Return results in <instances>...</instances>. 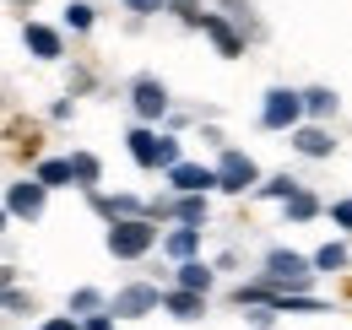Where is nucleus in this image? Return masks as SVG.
<instances>
[{
	"label": "nucleus",
	"instance_id": "obj_1",
	"mask_svg": "<svg viewBox=\"0 0 352 330\" xmlns=\"http://www.w3.org/2000/svg\"><path fill=\"white\" fill-rule=\"evenodd\" d=\"M157 239V228H146L141 217H120L114 228H109V254H120V260H135V254H146Z\"/></svg>",
	"mask_w": 352,
	"mask_h": 330
},
{
	"label": "nucleus",
	"instance_id": "obj_2",
	"mask_svg": "<svg viewBox=\"0 0 352 330\" xmlns=\"http://www.w3.org/2000/svg\"><path fill=\"white\" fill-rule=\"evenodd\" d=\"M298 114H304V98H298V92H287V87L265 92V109H261L265 130H287V124H298Z\"/></svg>",
	"mask_w": 352,
	"mask_h": 330
},
{
	"label": "nucleus",
	"instance_id": "obj_3",
	"mask_svg": "<svg viewBox=\"0 0 352 330\" xmlns=\"http://www.w3.org/2000/svg\"><path fill=\"white\" fill-rule=\"evenodd\" d=\"M217 173V184L222 190H233V195H244L255 179H261V168H255V157H244V152H222V163L212 168Z\"/></svg>",
	"mask_w": 352,
	"mask_h": 330
},
{
	"label": "nucleus",
	"instance_id": "obj_4",
	"mask_svg": "<svg viewBox=\"0 0 352 330\" xmlns=\"http://www.w3.org/2000/svg\"><path fill=\"white\" fill-rule=\"evenodd\" d=\"M265 276H271L276 287H282V282H287V287H304L314 271H309V260H304V254H293V249H276V254L265 260Z\"/></svg>",
	"mask_w": 352,
	"mask_h": 330
},
{
	"label": "nucleus",
	"instance_id": "obj_5",
	"mask_svg": "<svg viewBox=\"0 0 352 330\" xmlns=\"http://www.w3.org/2000/svg\"><path fill=\"white\" fill-rule=\"evenodd\" d=\"M168 179H174L179 195H206V190L217 184V173L201 168V163H174V168H168Z\"/></svg>",
	"mask_w": 352,
	"mask_h": 330
},
{
	"label": "nucleus",
	"instance_id": "obj_6",
	"mask_svg": "<svg viewBox=\"0 0 352 330\" xmlns=\"http://www.w3.org/2000/svg\"><path fill=\"white\" fill-rule=\"evenodd\" d=\"M6 206L16 211V217H28V222H33V217L44 211V184H38V179H22V184H11Z\"/></svg>",
	"mask_w": 352,
	"mask_h": 330
},
{
	"label": "nucleus",
	"instance_id": "obj_7",
	"mask_svg": "<svg viewBox=\"0 0 352 330\" xmlns=\"http://www.w3.org/2000/svg\"><path fill=\"white\" fill-rule=\"evenodd\" d=\"M22 43H28L38 60H60V33L44 28V22H28V28H22Z\"/></svg>",
	"mask_w": 352,
	"mask_h": 330
},
{
	"label": "nucleus",
	"instance_id": "obj_8",
	"mask_svg": "<svg viewBox=\"0 0 352 330\" xmlns=\"http://www.w3.org/2000/svg\"><path fill=\"white\" fill-rule=\"evenodd\" d=\"M163 109H168V92H163V87L157 82H135V114H141V120H157Z\"/></svg>",
	"mask_w": 352,
	"mask_h": 330
},
{
	"label": "nucleus",
	"instance_id": "obj_9",
	"mask_svg": "<svg viewBox=\"0 0 352 330\" xmlns=\"http://www.w3.org/2000/svg\"><path fill=\"white\" fill-rule=\"evenodd\" d=\"M146 309H157V287H125L114 298V314H146Z\"/></svg>",
	"mask_w": 352,
	"mask_h": 330
},
{
	"label": "nucleus",
	"instance_id": "obj_10",
	"mask_svg": "<svg viewBox=\"0 0 352 330\" xmlns=\"http://www.w3.org/2000/svg\"><path fill=\"white\" fill-rule=\"evenodd\" d=\"M195 22H201V28H206V33L217 38V49H222V54H239V49H244V43H239V33H233V28L222 22V16H195Z\"/></svg>",
	"mask_w": 352,
	"mask_h": 330
},
{
	"label": "nucleus",
	"instance_id": "obj_11",
	"mask_svg": "<svg viewBox=\"0 0 352 330\" xmlns=\"http://www.w3.org/2000/svg\"><path fill=\"white\" fill-rule=\"evenodd\" d=\"M131 157L141 168H157V135L152 130H131Z\"/></svg>",
	"mask_w": 352,
	"mask_h": 330
},
{
	"label": "nucleus",
	"instance_id": "obj_12",
	"mask_svg": "<svg viewBox=\"0 0 352 330\" xmlns=\"http://www.w3.org/2000/svg\"><path fill=\"white\" fill-rule=\"evenodd\" d=\"M179 287L184 292H206L212 287V271H206L201 260H184V265H179Z\"/></svg>",
	"mask_w": 352,
	"mask_h": 330
},
{
	"label": "nucleus",
	"instance_id": "obj_13",
	"mask_svg": "<svg viewBox=\"0 0 352 330\" xmlns=\"http://www.w3.org/2000/svg\"><path fill=\"white\" fill-rule=\"evenodd\" d=\"M298 152H304V157H325V152H331V135H325L320 124H309V130H298Z\"/></svg>",
	"mask_w": 352,
	"mask_h": 330
},
{
	"label": "nucleus",
	"instance_id": "obj_14",
	"mask_svg": "<svg viewBox=\"0 0 352 330\" xmlns=\"http://www.w3.org/2000/svg\"><path fill=\"white\" fill-rule=\"evenodd\" d=\"M163 303H168V309H174L179 320H195V314H201V292H168V298H163Z\"/></svg>",
	"mask_w": 352,
	"mask_h": 330
},
{
	"label": "nucleus",
	"instance_id": "obj_15",
	"mask_svg": "<svg viewBox=\"0 0 352 330\" xmlns=\"http://www.w3.org/2000/svg\"><path fill=\"white\" fill-rule=\"evenodd\" d=\"M65 163H71V179H76V184H98V157H92V152H76V157H65Z\"/></svg>",
	"mask_w": 352,
	"mask_h": 330
},
{
	"label": "nucleus",
	"instance_id": "obj_16",
	"mask_svg": "<svg viewBox=\"0 0 352 330\" xmlns=\"http://www.w3.org/2000/svg\"><path fill=\"white\" fill-rule=\"evenodd\" d=\"M65 179H71V163H65V157H49V163H38V184H44V190L65 184Z\"/></svg>",
	"mask_w": 352,
	"mask_h": 330
},
{
	"label": "nucleus",
	"instance_id": "obj_17",
	"mask_svg": "<svg viewBox=\"0 0 352 330\" xmlns=\"http://www.w3.org/2000/svg\"><path fill=\"white\" fill-rule=\"evenodd\" d=\"M298 98H304L309 114H331V109H336V92H331V87H309V92H298Z\"/></svg>",
	"mask_w": 352,
	"mask_h": 330
},
{
	"label": "nucleus",
	"instance_id": "obj_18",
	"mask_svg": "<svg viewBox=\"0 0 352 330\" xmlns=\"http://www.w3.org/2000/svg\"><path fill=\"white\" fill-rule=\"evenodd\" d=\"M168 254H174V260H190V254H195V228H174V233H168Z\"/></svg>",
	"mask_w": 352,
	"mask_h": 330
},
{
	"label": "nucleus",
	"instance_id": "obj_19",
	"mask_svg": "<svg viewBox=\"0 0 352 330\" xmlns=\"http://www.w3.org/2000/svg\"><path fill=\"white\" fill-rule=\"evenodd\" d=\"M314 265H320V271H342V265H347V244H325L314 254Z\"/></svg>",
	"mask_w": 352,
	"mask_h": 330
},
{
	"label": "nucleus",
	"instance_id": "obj_20",
	"mask_svg": "<svg viewBox=\"0 0 352 330\" xmlns=\"http://www.w3.org/2000/svg\"><path fill=\"white\" fill-rule=\"evenodd\" d=\"M179 222H184V228L206 222V201H201V195H184V201H179Z\"/></svg>",
	"mask_w": 352,
	"mask_h": 330
},
{
	"label": "nucleus",
	"instance_id": "obj_21",
	"mask_svg": "<svg viewBox=\"0 0 352 330\" xmlns=\"http://www.w3.org/2000/svg\"><path fill=\"white\" fill-rule=\"evenodd\" d=\"M92 206L103 211V217H131L135 201H125V195H114V201H109V195H92Z\"/></svg>",
	"mask_w": 352,
	"mask_h": 330
},
{
	"label": "nucleus",
	"instance_id": "obj_22",
	"mask_svg": "<svg viewBox=\"0 0 352 330\" xmlns=\"http://www.w3.org/2000/svg\"><path fill=\"white\" fill-rule=\"evenodd\" d=\"M287 217H293V222L314 217V195H309V190H293V195H287Z\"/></svg>",
	"mask_w": 352,
	"mask_h": 330
},
{
	"label": "nucleus",
	"instance_id": "obj_23",
	"mask_svg": "<svg viewBox=\"0 0 352 330\" xmlns=\"http://www.w3.org/2000/svg\"><path fill=\"white\" fill-rule=\"evenodd\" d=\"M65 22H71L76 33H87V28H92V6H82V0H76V6H65Z\"/></svg>",
	"mask_w": 352,
	"mask_h": 330
},
{
	"label": "nucleus",
	"instance_id": "obj_24",
	"mask_svg": "<svg viewBox=\"0 0 352 330\" xmlns=\"http://www.w3.org/2000/svg\"><path fill=\"white\" fill-rule=\"evenodd\" d=\"M293 190H298V179H287V173H276V179L265 184V195H276V201H287Z\"/></svg>",
	"mask_w": 352,
	"mask_h": 330
},
{
	"label": "nucleus",
	"instance_id": "obj_25",
	"mask_svg": "<svg viewBox=\"0 0 352 330\" xmlns=\"http://www.w3.org/2000/svg\"><path fill=\"white\" fill-rule=\"evenodd\" d=\"M179 163V141H163L157 135V168H174Z\"/></svg>",
	"mask_w": 352,
	"mask_h": 330
},
{
	"label": "nucleus",
	"instance_id": "obj_26",
	"mask_svg": "<svg viewBox=\"0 0 352 330\" xmlns=\"http://www.w3.org/2000/svg\"><path fill=\"white\" fill-rule=\"evenodd\" d=\"M131 11H141V16H152V11H163V0H125Z\"/></svg>",
	"mask_w": 352,
	"mask_h": 330
},
{
	"label": "nucleus",
	"instance_id": "obj_27",
	"mask_svg": "<svg viewBox=\"0 0 352 330\" xmlns=\"http://www.w3.org/2000/svg\"><path fill=\"white\" fill-rule=\"evenodd\" d=\"M331 217H336L342 228H352V201H336V211H331Z\"/></svg>",
	"mask_w": 352,
	"mask_h": 330
},
{
	"label": "nucleus",
	"instance_id": "obj_28",
	"mask_svg": "<svg viewBox=\"0 0 352 330\" xmlns=\"http://www.w3.org/2000/svg\"><path fill=\"white\" fill-rule=\"evenodd\" d=\"M22 303H28L22 292H6V287H0V309H22Z\"/></svg>",
	"mask_w": 352,
	"mask_h": 330
},
{
	"label": "nucleus",
	"instance_id": "obj_29",
	"mask_svg": "<svg viewBox=\"0 0 352 330\" xmlns=\"http://www.w3.org/2000/svg\"><path fill=\"white\" fill-rule=\"evenodd\" d=\"M44 330H82V325H76V320H49Z\"/></svg>",
	"mask_w": 352,
	"mask_h": 330
},
{
	"label": "nucleus",
	"instance_id": "obj_30",
	"mask_svg": "<svg viewBox=\"0 0 352 330\" xmlns=\"http://www.w3.org/2000/svg\"><path fill=\"white\" fill-rule=\"evenodd\" d=\"M92 330H114V325H109V320H92Z\"/></svg>",
	"mask_w": 352,
	"mask_h": 330
},
{
	"label": "nucleus",
	"instance_id": "obj_31",
	"mask_svg": "<svg viewBox=\"0 0 352 330\" xmlns=\"http://www.w3.org/2000/svg\"><path fill=\"white\" fill-rule=\"evenodd\" d=\"M6 282H11V271H6V265H0V287H6Z\"/></svg>",
	"mask_w": 352,
	"mask_h": 330
},
{
	"label": "nucleus",
	"instance_id": "obj_32",
	"mask_svg": "<svg viewBox=\"0 0 352 330\" xmlns=\"http://www.w3.org/2000/svg\"><path fill=\"white\" fill-rule=\"evenodd\" d=\"M11 6H33V0H11Z\"/></svg>",
	"mask_w": 352,
	"mask_h": 330
},
{
	"label": "nucleus",
	"instance_id": "obj_33",
	"mask_svg": "<svg viewBox=\"0 0 352 330\" xmlns=\"http://www.w3.org/2000/svg\"><path fill=\"white\" fill-rule=\"evenodd\" d=\"M0 228H6V211H0Z\"/></svg>",
	"mask_w": 352,
	"mask_h": 330
}]
</instances>
